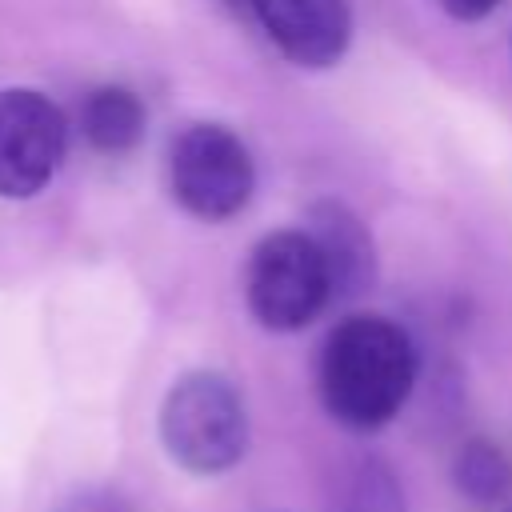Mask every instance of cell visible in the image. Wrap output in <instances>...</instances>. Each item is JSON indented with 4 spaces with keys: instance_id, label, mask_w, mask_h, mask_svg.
<instances>
[{
    "instance_id": "cell-7",
    "label": "cell",
    "mask_w": 512,
    "mask_h": 512,
    "mask_svg": "<svg viewBox=\"0 0 512 512\" xmlns=\"http://www.w3.org/2000/svg\"><path fill=\"white\" fill-rule=\"evenodd\" d=\"M304 232L316 240L328 276H332V296L336 300H352L360 296L372 276H376V248L368 228L360 224V216L336 200H320L308 208V224Z\"/></svg>"
},
{
    "instance_id": "cell-5",
    "label": "cell",
    "mask_w": 512,
    "mask_h": 512,
    "mask_svg": "<svg viewBox=\"0 0 512 512\" xmlns=\"http://www.w3.org/2000/svg\"><path fill=\"white\" fill-rule=\"evenodd\" d=\"M64 140V116L48 96L32 88L0 92V196H36L56 176Z\"/></svg>"
},
{
    "instance_id": "cell-11",
    "label": "cell",
    "mask_w": 512,
    "mask_h": 512,
    "mask_svg": "<svg viewBox=\"0 0 512 512\" xmlns=\"http://www.w3.org/2000/svg\"><path fill=\"white\" fill-rule=\"evenodd\" d=\"M440 4L456 20H484L492 8H500V0H440Z\"/></svg>"
},
{
    "instance_id": "cell-4",
    "label": "cell",
    "mask_w": 512,
    "mask_h": 512,
    "mask_svg": "<svg viewBox=\"0 0 512 512\" xmlns=\"http://www.w3.org/2000/svg\"><path fill=\"white\" fill-rule=\"evenodd\" d=\"M168 176L172 196L200 220L236 216L256 184L244 140L224 124H188L172 144Z\"/></svg>"
},
{
    "instance_id": "cell-10",
    "label": "cell",
    "mask_w": 512,
    "mask_h": 512,
    "mask_svg": "<svg viewBox=\"0 0 512 512\" xmlns=\"http://www.w3.org/2000/svg\"><path fill=\"white\" fill-rule=\"evenodd\" d=\"M56 512H128V504L108 488H76L56 504Z\"/></svg>"
},
{
    "instance_id": "cell-6",
    "label": "cell",
    "mask_w": 512,
    "mask_h": 512,
    "mask_svg": "<svg viewBox=\"0 0 512 512\" xmlns=\"http://www.w3.org/2000/svg\"><path fill=\"white\" fill-rule=\"evenodd\" d=\"M272 44L300 68H332L352 40L348 0H248Z\"/></svg>"
},
{
    "instance_id": "cell-2",
    "label": "cell",
    "mask_w": 512,
    "mask_h": 512,
    "mask_svg": "<svg viewBox=\"0 0 512 512\" xmlns=\"http://www.w3.org/2000/svg\"><path fill=\"white\" fill-rule=\"evenodd\" d=\"M164 452L192 476H220L248 448V416L236 384L220 372H184L160 404Z\"/></svg>"
},
{
    "instance_id": "cell-9",
    "label": "cell",
    "mask_w": 512,
    "mask_h": 512,
    "mask_svg": "<svg viewBox=\"0 0 512 512\" xmlns=\"http://www.w3.org/2000/svg\"><path fill=\"white\" fill-rule=\"evenodd\" d=\"M452 484L460 496H468L476 504H492V500L508 496L512 464L492 440H468V444H460V452L452 460Z\"/></svg>"
},
{
    "instance_id": "cell-8",
    "label": "cell",
    "mask_w": 512,
    "mask_h": 512,
    "mask_svg": "<svg viewBox=\"0 0 512 512\" xmlns=\"http://www.w3.org/2000/svg\"><path fill=\"white\" fill-rule=\"evenodd\" d=\"M80 128H84V140L92 148L128 152L144 136V104L136 92H128L120 84L96 88L80 108Z\"/></svg>"
},
{
    "instance_id": "cell-1",
    "label": "cell",
    "mask_w": 512,
    "mask_h": 512,
    "mask_svg": "<svg viewBox=\"0 0 512 512\" xmlns=\"http://www.w3.org/2000/svg\"><path fill=\"white\" fill-rule=\"evenodd\" d=\"M416 384V348L388 316L340 320L320 352V400L352 432L384 428Z\"/></svg>"
},
{
    "instance_id": "cell-12",
    "label": "cell",
    "mask_w": 512,
    "mask_h": 512,
    "mask_svg": "<svg viewBox=\"0 0 512 512\" xmlns=\"http://www.w3.org/2000/svg\"><path fill=\"white\" fill-rule=\"evenodd\" d=\"M228 4H236V8H240V4H248V0H228Z\"/></svg>"
},
{
    "instance_id": "cell-3",
    "label": "cell",
    "mask_w": 512,
    "mask_h": 512,
    "mask_svg": "<svg viewBox=\"0 0 512 512\" xmlns=\"http://www.w3.org/2000/svg\"><path fill=\"white\" fill-rule=\"evenodd\" d=\"M332 300V276L316 240L300 232H272L248 260V308L272 332L312 324Z\"/></svg>"
}]
</instances>
